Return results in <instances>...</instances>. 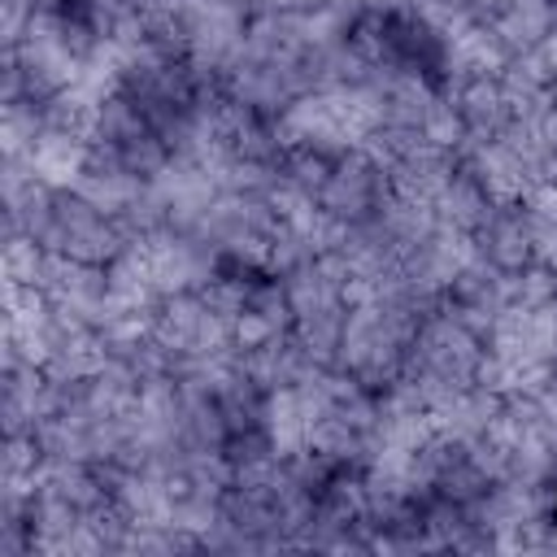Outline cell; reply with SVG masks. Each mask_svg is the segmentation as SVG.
Masks as SVG:
<instances>
[{
    "label": "cell",
    "instance_id": "obj_1",
    "mask_svg": "<svg viewBox=\"0 0 557 557\" xmlns=\"http://www.w3.org/2000/svg\"><path fill=\"white\" fill-rule=\"evenodd\" d=\"M553 522H557V505H553Z\"/></svg>",
    "mask_w": 557,
    "mask_h": 557
}]
</instances>
